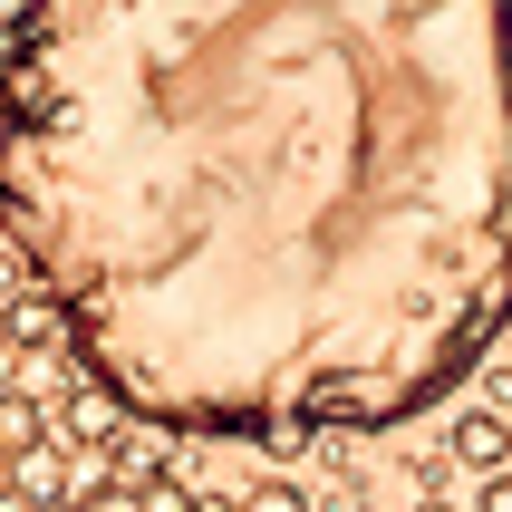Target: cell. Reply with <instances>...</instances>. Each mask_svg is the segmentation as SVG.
<instances>
[{
	"label": "cell",
	"instance_id": "cell-3",
	"mask_svg": "<svg viewBox=\"0 0 512 512\" xmlns=\"http://www.w3.org/2000/svg\"><path fill=\"white\" fill-rule=\"evenodd\" d=\"M10 503H29V512H58V503H68V445H58V435H29V445H20Z\"/></svg>",
	"mask_w": 512,
	"mask_h": 512
},
{
	"label": "cell",
	"instance_id": "cell-1",
	"mask_svg": "<svg viewBox=\"0 0 512 512\" xmlns=\"http://www.w3.org/2000/svg\"><path fill=\"white\" fill-rule=\"evenodd\" d=\"M0 213L174 435H377L512 319V0H20Z\"/></svg>",
	"mask_w": 512,
	"mask_h": 512
},
{
	"label": "cell",
	"instance_id": "cell-10",
	"mask_svg": "<svg viewBox=\"0 0 512 512\" xmlns=\"http://www.w3.org/2000/svg\"><path fill=\"white\" fill-rule=\"evenodd\" d=\"M348 512H377V503H348Z\"/></svg>",
	"mask_w": 512,
	"mask_h": 512
},
{
	"label": "cell",
	"instance_id": "cell-4",
	"mask_svg": "<svg viewBox=\"0 0 512 512\" xmlns=\"http://www.w3.org/2000/svg\"><path fill=\"white\" fill-rule=\"evenodd\" d=\"M503 455H512V416H493V406H484V416H464V426H455V464L493 474Z\"/></svg>",
	"mask_w": 512,
	"mask_h": 512
},
{
	"label": "cell",
	"instance_id": "cell-6",
	"mask_svg": "<svg viewBox=\"0 0 512 512\" xmlns=\"http://www.w3.org/2000/svg\"><path fill=\"white\" fill-rule=\"evenodd\" d=\"M242 512H310V503H300V484H252Z\"/></svg>",
	"mask_w": 512,
	"mask_h": 512
},
{
	"label": "cell",
	"instance_id": "cell-8",
	"mask_svg": "<svg viewBox=\"0 0 512 512\" xmlns=\"http://www.w3.org/2000/svg\"><path fill=\"white\" fill-rule=\"evenodd\" d=\"M10 107H20V78H10V58H0V126H10Z\"/></svg>",
	"mask_w": 512,
	"mask_h": 512
},
{
	"label": "cell",
	"instance_id": "cell-7",
	"mask_svg": "<svg viewBox=\"0 0 512 512\" xmlns=\"http://www.w3.org/2000/svg\"><path fill=\"white\" fill-rule=\"evenodd\" d=\"M474 512H512V474H484V493H474Z\"/></svg>",
	"mask_w": 512,
	"mask_h": 512
},
{
	"label": "cell",
	"instance_id": "cell-9",
	"mask_svg": "<svg viewBox=\"0 0 512 512\" xmlns=\"http://www.w3.org/2000/svg\"><path fill=\"white\" fill-rule=\"evenodd\" d=\"M0 348H10V310H0Z\"/></svg>",
	"mask_w": 512,
	"mask_h": 512
},
{
	"label": "cell",
	"instance_id": "cell-5",
	"mask_svg": "<svg viewBox=\"0 0 512 512\" xmlns=\"http://www.w3.org/2000/svg\"><path fill=\"white\" fill-rule=\"evenodd\" d=\"M78 512H145V474H136V484H97Z\"/></svg>",
	"mask_w": 512,
	"mask_h": 512
},
{
	"label": "cell",
	"instance_id": "cell-2",
	"mask_svg": "<svg viewBox=\"0 0 512 512\" xmlns=\"http://www.w3.org/2000/svg\"><path fill=\"white\" fill-rule=\"evenodd\" d=\"M126 416H136V406L116 397L107 377H78V387H68V406H58V435H68V445H116V435H126Z\"/></svg>",
	"mask_w": 512,
	"mask_h": 512
}]
</instances>
